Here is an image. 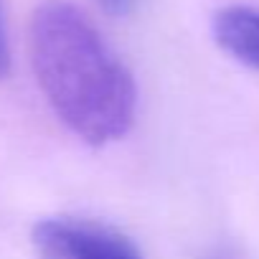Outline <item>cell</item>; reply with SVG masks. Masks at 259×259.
<instances>
[{"mask_svg": "<svg viewBox=\"0 0 259 259\" xmlns=\"http://www.w3.org/2000/svg\"><path fill=\"white\" fill-rule=\"evenodd\" d=\"M31 241L41 259H143L140 249L124 234L71 216L38 221Z\"/></svg>", "mask_w": 259, "mask_h": 259, "instance_id": "7a4b0ae2", "label": "cell"}, {"mask_svg": "<svg viewBox=\"0 0 259 259\" xmlns=\"http://www.w3.org/2000/svg\"><path fill=\"white\" fill-rule=\"evenodd\" d=\"M28 54L49 107L79 140L107 145L130 133L135 79L84 11L69 0L41 3L31 16Z\"/></svg>", "mask_w": 259, "mask_h": 259, "instance_id": "6da1fadb", "label": "cell"}, {"mask_svg": "<svg viewBox=\"0 0 259 259\" xmlns=\"http://www.w3.org/2000/svg\"><path fill=\"white\" fill-rule=\"evenodd\" d=\"M97 6L109 16H124L135 8V0H97Z\"/></svg>", "mask_w": 259, "mask_h": 259, "instance_id": "5b68a950", "label": "cell"}, {"mask_svg": "<svg viewBox=\"0 0 259 259\" xmlns=\"http://www.w3.org/2000/svg\"><path fill=\"white\" fill-rule=\"evenodd\" d=\"M213 41L239 64L259 71V8L229 6L213 16Z\"/></svg>", "mask_w": 259, "mask_h": 259, "instance_id": "3957f363", "label": "cell"}, {"mask_svg": "<svg viewBox=\"0 0 259 259\" xmlns=\"http://www.w3.org/2000/svg\"><path fill=\"white\" fill-rule=\"evenodd\" d=\"M11 69V46H8V31H6V18H3V3H0V79Z\"/></svg>", "mask_w": 259, "mask_h": 259, "instance_id": "277c9868", "label": "cell"}, {"mask_svg": "<svg viewBox=\"0 0 259 259\" xmlns=\"http://www.w3.org/2000/svg\"><path fill=\"white\" fill-rule=\"evenodd\" d=\"M219 259H226V256H219Z\"/></svg>", "mask_w": 259, "mask_h": 259, "instance_id": "8992f818", "label": "cell"}]
</instances>
